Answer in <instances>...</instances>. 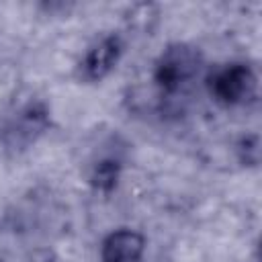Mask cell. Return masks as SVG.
<instances>
[{"label": "cell", "mask_w": 262, "mask_h": 262, "mask_svg": "<svg viewBox=\"0 0 262 262\" xmlns=\"http://www.w3.org/2000/svg\"><path fill=\"white\" fill-rule=\"evenodd\" d=\"M49 111L41 100H27L10 108L0 125V143L12 154L29 149L47 129Z\"/></svg>", "instance_id": "1"}, {"label": "cell", "mask_w": 262, "mask_h": 262, "mask_svg": "<svg viewBox=\"0 0 262 262\" xmlns=\"http://www.w3.org/2000/svg\"><path fill=\"white\" fill-rule=\"evenodd\" d=\"M201 68V57L194 49L186 45L168 47L156 61L154 68V84L158 86L162 96L174 98L178 94L188 92L194 84Z\"/></svg>", "instance_id": "2"}, {"label": "cell", "mask_w": 262, "mask_h": 262, "mask_svg": "<svg viewBox=\"0 0 262 262\" xmlns=\"http://www.w3.org/2000/svg\"><path fill=\"white\" fill-rule=\"evenodd\" d=\"M211 96L223 106H235L250 100L256 92V76L244 63H229L209 78Z\"/></svg>", "instance_id": "3"}, {"label": "cell", "mask_w": 262, "mask_h": 262, "mask_svg": "<svg viewBox=\"0 0 262 262\" xmlns=\"http://www.w3.org/2000/svg\"><path fill=\"white\" fill-rule=\"evenodd\" d=\"M121 51H123V45H121V39L119 37L111 35V37L100 39L84 55V59L80 63V76L86 82H98V80H102L113 70V66L119 61Z\"/></svg>", "instance_id": "4"}, {"label": "cell", "mask_w": 262, "mask_h": 262, "mask_svg": "<svg viewBox=\"0 0 262 262\" xmlns=\"http://www.w3.org/2000/svg\"><path fill=\"white\" fill-rule=\"evenodd\" d=\"M143 237L133 229L113 231L100 248L102 262H139L143 256Z\"/></svg>", "instance_id": "5"}, {"label": "cell", "mask_w": 262, "mask_h": 262, "mask_svg": "<svg viewBox=\"0 0 262 262\" xmlns=\"http://www.w3.org/2000/svg\"><path fill=\"white\" fill-rule=\"evenodd\" d=\"M119 180V162L115 160H100L90 174V182L98 190H111Z\"/></svg>", "instance_id": "6"}, {"label": "cell", "mask_w": 262, "mask_h": 262, "mask_svg": "<svg viewBox=\"0 0 262 262\" xmlns=\"http://www.w3.org/2000/svg\"><path fill=\"white\" fill-rule=\"evenodd\" d=\"M31 262H57L55 258H53V254L51 252H37L35 256H33V260Z\"/></svg>", "instance_id": "7"}]
</instances>
